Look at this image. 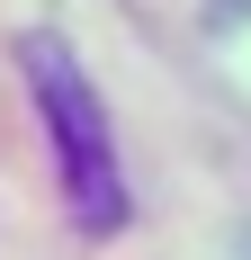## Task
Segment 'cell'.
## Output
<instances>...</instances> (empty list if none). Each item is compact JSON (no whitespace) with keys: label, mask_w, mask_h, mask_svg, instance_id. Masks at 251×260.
<instances>
[{"label":"cell","mask_w":251,"mask_h":260,"mask_svg":"<svg viewBox=\"0 0 251 260\" xmlns=\"http://www.w3.org/2000/svg\"><path fill=\"white\" fill-rule=\"evenodd\" d=\"M18 72H27L36 117H45V135H54L72 215L90 234H117L125 224V171H117V135H108V108H99V90H90V72H81L72 54H63V36H45V27L18 45Z\"/></svg>","instance_id":"6da1fadb"}]
</instances>
